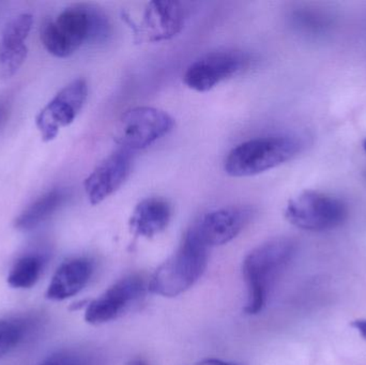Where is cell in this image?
I'll list each match as a JSON object with an SVG mask.
<instances>
[{"mask_svg": "<svg viewBox=\"0 0 366 365\" xmlns=\"http://www.w3.org/2000/svg\"><path fill=\"white\" fill-rule=\"evenodd\" d=\"M296 253V244L288 238H275L254 249L243 261L242 272L247 286V314L256 315L264 309L275 279Z\"/></svg>", "mask_w": 366, "mask_h": 365, "instance_id": "cell-2", "label": "cell"}, {"mask_svg": "<svg viewBox=\"0 0 366 365\" xmlns=\"http://www.w3.org/2000/svg\"><path fill=\"white\" fill-rule=\"evenodd\" d=\"M254 210L247 206H232L209 212L195 229L208 248L234 240L253 219Z\"/></svg>", "mask_w": 366, "mask_h": 365, "instance_id": "cell-11", "label": "cell"}, {"mask_svg": "<svg viewBox=\"0 0 366 365\" xmlns=\"http://www.w3.org/2000/svg\"><path fill=\"white\" fill-rule=\"evenodd\" d=\"M249 64L245 54L217 51L194 61L183 75V83L197 92H207L240 73Z\"/></svg>", "mask_w": 366, "mask_h": 365, "instance_id": "cell-7", "label": "cell"}, {"mask_svg": "<svg viewBox=\"0 0 366 365\" xmlns=\"http://www.w3.org/2000/svg\"><path fill=\"white\" fill-rule=\"evenodd\" d=\"M39 365H86V362L83 357L72 351H59Z\"/></svg>", "mask_w": 366, "mask_h": 365, "instance_id": "cell-19", "label": "cell"}, {"mask_svg": "<svg viewBox=\"0 0 366 365\" xmlns=\"http://www.w3.org/2000/svg\"><path fill=\"white\" fill-rule=\"evenodd\" d=\"M27 54L25 42L0 40V77H12L23 66Z\"/></svg>", "mask_w": 366, "mask_h": 365, "instance_id": "cell-17", "label": "cell"}, {"mask_svg": "<svg viewBox=\"0 0 366 365\" xmlns=\"http://www.w3.org/2000/svg\"><path fill=\"white\" fill-rule=\"evenodd\" d=\"M27 323L21 319H0V358L14 349L25 336Z\"/></svg>", "mask_w": 366, "mask_h": 365, "instance_id": "cell-18", "label": "cell"}, {"mask_svg": "<svg viewBox=\"0 0 366 365\" xmlns=\"http://www.w3.org/2000/svg\"><path fill=\"white\" fill-rule=\"evenodd\" d=\"M109 31L107 16L89 4H75L62 11L55 21L41 27V41L51 55L66 58L85 43H98Z\"/></svg>", "mask_w": 366, "mask_h": 365, "instance_id": "cell-1", "label": "cell"}, {"mask_svg": "<svg viewBox=\"0 0 366 365\" xmlns=\"http://www.w3.org/2000/svg\"><path fill=\"white\" fill-rule=\"evenodd\" d=\"M301 149L300 139L290 135L257 137L232 148L224 169L232 177H251L288 162Z\"/></svg>", "mask_w": 366, "mask_h": 365, "instance_id": "cell-4", "label": "cell"}, {"mask_svg": "<svg viewBox=\"0 0 366 365\" xmlns=\"http://www.w3.org/2000/svg\"><path fill=\"white\" fill-rule=\"evenodd\" d=\"M174 118L152 106H137L124 114L116 126L115 139L122 149L143 150L167 136L174 129Z\"/></svg>", "mask_w": 366, "mask_h": 365, "instance_id": "cell-6", "label": "cell"}, {"mask_svg": "<svg viewBox=\"0 0 366 365\" xmlns=\"http://www.w3.org/2000/svg\"><path fill=\"white\" fill-rule=\"evenodd\" d=\"M43 257L29 254L17 259L8 276V284L13 289H30L34 286L42 274Z\"/></svg>", "mask_w": 366, "mask_h": 365, "instance_id": "cell-16", "label": "cell"}, {"mask_svg": "<svg viewBox=\"0 0 366 365\" xmlns=\"http://www.w3.org/2000/svg\"><path fill=\"white\" fill-rule=\"evenodd\" d=\"M208 246L192 227L177 252L154 272L148 284L150 293L176 297L191 289L204 274L208 264Z\"/></svg>", "mask_w": 366, "mask_h": 365, "instance_id": "cell-3", "label": "cell"}, {"mask_svg": "<svg viewBox=\"0 0 366 365\" xmlns=\"http://www.w3.org/2000/svg\"><path fill=\"white\" fill-rule=\"evenodd\" d=\"M172 207L162 197L144 199L135 208L130 219L131 231L134 235L154 238L169 226Z\"/></svg>", "mask_w": 366, "mask_h": 365, "instance_id": "cell-14", "label": "cell"}, {"mask_svg": "<svg viewBox=\"0 0 366 365\" xmlns=\"http://www.w3.org/2000/svg\"><path fill=\"white\" fill-rule=\"evenodd\" d=\"M194 365H238L234 364V362L224 361V360L219 359H204L202 361L197 362Z\"/></svg>", "mask_w": 366, "mask_h": 365, "instance_id": "cell-21", "label": "cell"}, {"mask_svg": "<svg viewBox=\"0 0 366 365\" xmlns=\"http://www.w3.org/2000/svg\"><path fill=\"white\" fill-rule=\"evenodd\" d=\"M145 289L143 279L137 276L118 281L100 297L88 304L85 321L92 325H101L117 319L144 295Z\"/></svg>", "mask_w": 366, "mask_h": 365, "instance_id": "cell-9", "label": "cell"}, {"mask_svg": "<svg viewBox=\"0 0 366 365\" xmlns=\"http://www.w3.org/2000/svg\"><path fill=\"white\" fill-rule=\"evenodd\" d=\"M87 96L88 85L85 79H74L62 88L36 116V128L43 141H53L60 129L70 126L83 109Z\"/></svg>", "mask_w": 366, "mask_h": 365, "instance_id": "cell-8", "label": "cell"}, {"mask_svg": "<svg viewBox=\"0 0 366 365\" xmlns=\"http://www.w3.org/2000/svg\"><path fill=\"white\" fill-rule=\"evenodd\" d=\"M66 194L61 190H53L42 195L28 206L14 222L15 229L27 231L38 227L41 223L46 221L58 208L62 205Z\"/></svg>", "mask_w": 366, "mask_h": 365, "instance_id": "cell-15", "label": "cell"}, {"mask_svg": "<svg viewBox=\"0 0 366 365\" xmlns=\"http://www.w3.org/2000/svg\"><path fill=\"white\" fill-rule=\"evenodd\" d=\"M130 365H146V364H142V362H135V364H130Z\"/></svg>", "mask_w": 366, "mask_h": 365, "instance_id": "cell-24", "label": "cell"}, {"mask_svg": "<svg viewBox=\"0 0 366 365\" xmlns=\"http://www.w3.org/2000/svg\"><path fill=\"white\" fill-rule=\"evenodd\" d=\"M94 265L89 259H76L62 264L54 274L46 298L53 301H64L77 295L89 282Z\"/></svg>", "mask_w": 366, "mask_h": 365, "instance_id": "cell-13", "label": "cell"}, {"mask_svg": "<svg viewBox=\"0 0 366 365\" xmlns=\"http://www.w3.org/2000/svg\"><path fill=\"white\" fill-rule=\"evenodd\" d=\"M6 114H8V109H6V105L0 103V124L6 119Z\"/></svg>", "mask_w": 366, "mask_h": 365, "instance_id": "cell-22", "label": "cell"}, {"mask_svg": "<svg viewBox=\"0 0 366 365\" xmlns=\"http://www.w3.org/2000/svg\"><path fill=\"white\" fill-rule=\"evenodd\" d=\"M363 149H365L366 154V139H365V141H363Z\"/></svg>", "mask_w": 366, "mask_h": 365, "instance_id": "cell-23", "label": "cell"}, {"mask_svg": "<svg viewBox=\"0 0 366 365\" xmlns=\"http://www.w3.org/2000/svg\"><path fill=\"white\" fill-rule=\"evenodd\" d=\"M185 19L187 11L182 2H149L144 13V34L152 42L171 40L182 32Z\"/></svg>", "mask_w": 366, "mask_h": 365, "instance_id": "cell-12", "label": "cell"}, {"mask_svg": "<svg viewBox=\"0 0 366 365\" xmlns=\"http://www.w3.org/2000/svg\"><path fill=\"white\" fill-rule=\"evenodd\" d=\"M341 199L317 191H305L288 201L285 218L303 231H326L337 229L347 218Z\"/></svg>", "mask_w": 366, "mask_h": 365, "instance_id": "cell-5", "label": "cell"}, {"mask_svg": "<svg viewBox=\"0 0 366 365\" xmlns=\"http://www.w3.org/2000/svg\"><path fill=\"white\" fill-rule=\"evenodd\" d=\"M131 167V152L122 148L104 159L84 182L90 204L99 205L122 188L130 176Z\"/></svg>", "mask_w": 366, "mask_h": 365, "instance_id": "cell-10", "label": "cell"}, {"mask_svg": "<svg viewBox=\"0 0 366 365\" xmlns=\"http://www.w3.org/2000/svg\"><path fill=\"white\" fill-rule=\"evenodd\" d=\"M352 327L366 341V319H359L352 321Z\"/></svg>", "mask_w": 366, "mask_h": 365, "instance_id": "cell-20", "label": "cell"}]
</instances>
